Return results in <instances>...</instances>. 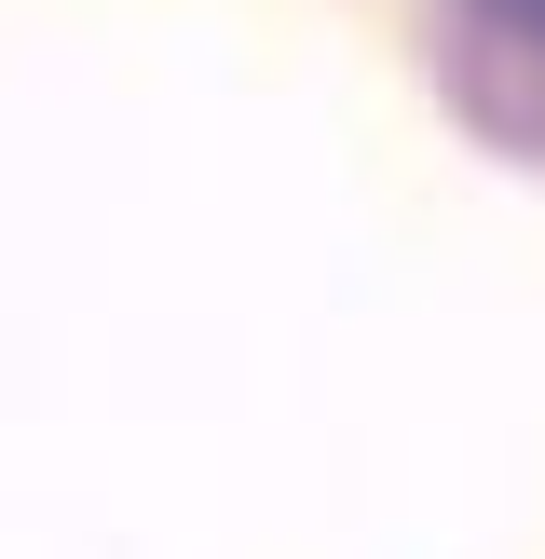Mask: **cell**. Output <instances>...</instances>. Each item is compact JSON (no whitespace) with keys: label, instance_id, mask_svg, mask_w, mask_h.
I'll use <instances>...</instances> for the list:
<instances>
[{"label":"cell","instance_id":"obj_1","mask_svg":"<svg viewBox=\"0 0 545 559\" xmlns=\"http://www.w3.org/2000/svg\"><path fill=\"white\" fill-rule=\"evenodd\" d=\"M505 14H532V27H545V0H505Z\"/></svg>","mask_w":545,"mask_h":559}]
</instances>
